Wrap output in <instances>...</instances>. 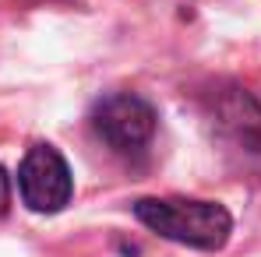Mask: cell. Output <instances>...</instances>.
<instances>
[{"mask_svg":"<svg viewBox=\"0 0 261 257\" xmlns=\"http://www.w3.org/2000/svg\"><path fill=\"white\" fill-rule=\"evenodd\" d=\"M155 109L152 102H145L141 95H110L92 109V130L99 134V141H106L113 152H141L152 134H155Z\"/></svg>","mask_w":261,"mask_h":257,"instance_id":"cell-3","label":"cell"},{"mask_svg":"<svg viewBox=\"0 0 261 257\" xmlns=\"http://www.w3.org/2000/svg\"><path fill=\"white\" fill-rule=\"evenodd\" d=\"M18 194H21L25 208H32L39 215L64 212L71 194H74L67 159L53 145H32L18 166Z\"/></svg>","mask_w":261,"mask_h":257,"instance_id":"cell-2","label":"cell"},{"mask_svg":"<svg viewBox=\"0 0 261 257\" xmlns=\"http://www.w3.org/2000/svg\"><path fill=\"white\" fill-rule=\"evenodd\" d=\"M7 205H11V176H7L4 166H0V215L7 212Z\"/></svg>","mask_w":261,"mask_h":257,"instance_id":"cell-4","label":"cell"},{"mask_svg":"<svg viewBox=\"0 0 261 257\" xmlns=\"http://www.w3.org/2000/svg\"><path fill=\"white\" fill-rule=\"evenodd\" d=\"M141 225L194 250H222L233 233V215L219 201H194V197H141L134 205Z\"/></svg>","mask_w":261,"mask_h":257,"instance_id":"cell-1","label":"cell"}]
</instances>
